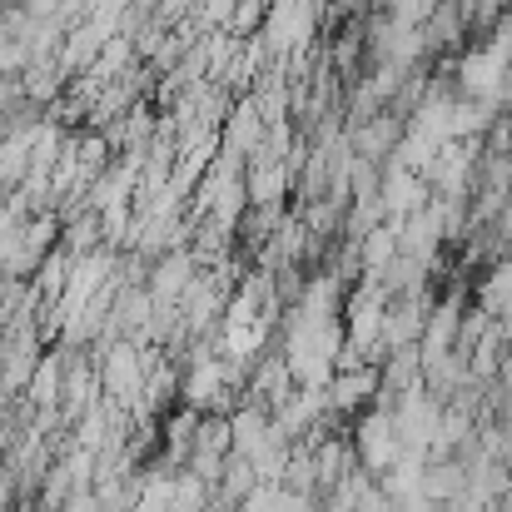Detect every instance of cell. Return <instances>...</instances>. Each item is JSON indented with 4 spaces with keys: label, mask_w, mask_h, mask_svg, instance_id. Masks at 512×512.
<instances>
[{
    "label": "cell",
    "mask_w": 512,
    "mask_h": 512,
    "mask_svg": "<svg viewBox=\"0 0 512 512\" xmlns=\"http://www.w3.org/2000/svg\"><path fill=\"white\" fill-rule=\"evenodd\" d=\"M100 378H105V388H110L115 403H135V398H140V383H145V378H140V358H135V348H130V343H115V348H110V363H105Z\"/></svg>",
    "instance_id": "cell-1"
}]
</instances>
